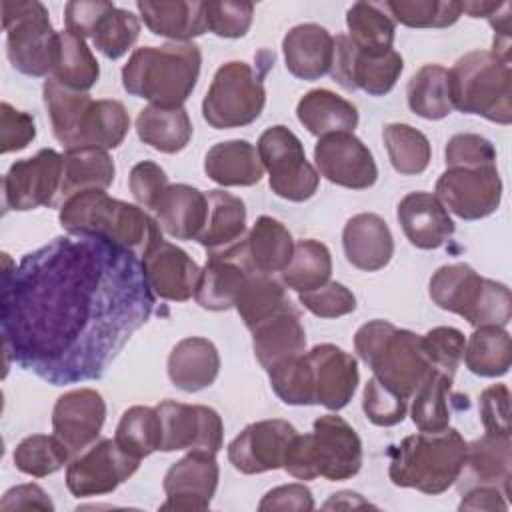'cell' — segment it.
Segmentation results:
<instances>
[{
    "label": "cell",
    "mask_w": 512,
    "mask_h": 512,
    "mask_svg": "<svg viewBox=\"0 0 512 512\" xmlns=\"http://www.w3.org/2000/svg\"><path fill=\"white\" fill-rule=\"evenodd\" d=\"M130 128L128 110L120 100L102 98L88 100L82 108L74 132L66 150L78 148H98V150H114L118 148Z\"/></svg>",
    "instance_id": "obj_26"
},
{
    "label": "cell",
    "mask_w": 512,
    "mask_h": 512,
    "mask_svg": "<svg viewBox=\"0 0 512 512\" xmlns=\"http://www.w3.org/2000/svg\"><path fill=\"white\" fill-rule=\"evenodd\" d=\"M114 440L126 454L138 460L160 450L162 422L156 408L138 404L124 410L116 426Z\"/></svg>",
    "instance_id": "obj_46"
},
{
    "label": "cell",
    "mask_w": 512,
    "mask_h": 512,
    "mask_svg": "<svg viewBox=\"0 0 512 512\" xmlns=\"http://www.w3.org/2000/svg\"><path fill=\"white\" fill-rule=\"evenodd\" d=\"M58 220L68 234L100 238L134 256H142L162 230L146 210L112 198L104 190H86L66 198Z\"/></svg>",
    "instance_id": "obj_2"
},
{
    "label": "cell",
    "mask_w": 512,
    "mask_h": 512,
    "mask_svg": "<svg viewBox=\"0 0 512 512\" xmlns=\"http://www.w3.org/2000/svg\"><path fill=\"white\" fill-rule=\"evenodd\" d=\"M156 412L162 422V452L188 450L216 454L222 448L224 424L214 408L162 400Z\"/></svg>",
    "instance_id": "obj_16"
},
{
    "label": "cell",
    "mask_w": 512,
    "mask_h": 512,
    "mask_svg": "<svg viewBox=\"0 0 512 512\" xmlns=\"http://www.w3.org/2000/svg\"><path fill=\"white\" fill-rule=\"evenodd\" d=\"M466 368L482 378H498L510 370L512 342L504 326H478L464 348Z\"/></svg>",
    "instance_id": "obj_39"
},
{
    "label": "cell",
    "mask_w": 512,
    "mask_h": 512,
    "mask_svg": "<svg viewBox=\"0 0 512 512\" xmlns=\"http://www.w3.org/2000/svg\"><path fill=\"white\" fill-rule=\"evenodd\" d=\"M54 80L66 88L88 92L100 78V66L84 38L60 30L58 56L54 64Z\"/></svg>",
    "instance_id": "obj_42"
},
{
    "label": "cell",
    "mask_w": 512,
    "mask_h": 512,
    "mask_svg": "<svg viewBox=\"0 0 512 512\" xmlns=\"http://www.w3.org/2000/svg\"><path fill=\"white\" fill-rule=\"evenodd\" d=\"M446 168L462 166V168H480V166H496V150L492 142L480 134L460 132L454 134L444 150Z\"/></svg>",
    "instance_id": "obj_55"
},
{
    "label": "cell",
    "mask_w": 512,
    "mask_h": 512,
    "mask_svg": "<svg viewBox=\"0 0 512 512\" xmlns=\"http://www.w3.org/2000/svg\"><path fill=\"white\" fill-rule=\"evenodd\" d=\"M462 494L458 510H508V494L496 486H474Z\"/></svg>",
    "instance_id": "obj_63"
},
{
    "label": "cell",
    "mask_w": 512,
    "mask_h": 512,
    "mask_svg": "<svg viewBox=\"0 0 512 512\" xmlns=\"http://www.w3.org/2000/svg\"><path fill=\"white\" fill-rule=\"evenodd\" d=\"M114 160L106 150L78 148L62 154V182L56 206L78 192L106 190L114 182Z\"/></svg>",
    "instance_id": "obj_36"
},
{
    "label": "cell",
    "mask_w": 512,
    "mask_h": 512,
    "mask_svg": "<svg viewBox=\"0 0 512 512\" xmlns=\"http://www.w3.org/2000/svg\"><path fill=\"white\" fill-rule=\"evenodd\" d=\"M128 186H130L134 200L142 208L154 212L160 196L170 186V182H168L166 172L156 162L142 160L136 166H132L130 176H128Z\"/></svg>",
    "instance_id": "obj_57"
},
{
    "label": "cell",
    "mask_w": 512,
    "mask_h": 512,
    "mask_svg": "<svg viewBox=\"0 0 512 512\" xmlns=\"http://www.w3.org/2000/svg\"><path fill=\"white\" fill-rule=\"evenodd\" d=\"M252 16V2H204L206 28L220 38H242L252 26Z\"/></svg>",
    "instance_id": "obj_53"
},
{
    "label": "cell",
    "mask_w": 512,
    "mask_h": 512,
    "mask_svg": "<svg viewBox=\"0 0 512 512\" xmlns=\"http://www.w3.org/2000/svg\"><path fill=\"white\" fill-rule=\"evenodd\" d=\"M452 388V376L432 370L428 378L418 386L412 396L410 416L420 432H440L450 424L448 396Z\"/></svg>",
    "instance_id": "obj_45"
},
{
    "label": "cell",
    "mask_w": 512,
    "mask_h": 512,
    "mask_svg": "<svg viewBox=\"0 0 512 512\" xmlns=\"http://www.w3.org/2000/svg\"><path fill=\"white\" fill-rule=\"evenodd\" d=\"M286 68L300 80H318L330 72L334 38L314 22L290 28L282 40Z\"/></svg>",
    "instance_id": "obj_29"
},
{
    "label": "cell",
    "mask_w": 512,
    "mask_h": 512,
    "mask_svg": "<svg viewBox=\"0 0 512 512\" xmlns=\"http://www.w3.org/2000/svg\"><path fill=\"white\" fill-rule=\"evenodd\" d=\"M384 8L408 28H446L462 16V2L454 0H392Z\"/></svg>",
    "instance_id": "obj_49"
},
{
    "label": "cell",
    "mask_w": 512,
    "mask_h": 512,
    "mask_svg": "<svg viewBox=\"0 0 512 512\" xmlns=\"http://www.w3.org/2000/svg\"><path fill=\"white\" fill-rule=\"evenodd\" d=\"M428 292L438 308L462 316L474 328H506L512 318L510 288L480 276L464 262L440 266L430 278Z\"/></svg>",
    "instance_id": "obj_8"
},
{
    "label": "cell",
    "mask_w": 512,
    "mask_h": 512,
    "mask_svg": "<svg viewBox=\"0 0 512 512\" xmlns=\"http://www.w3.org/2000/svg\"><path fill=\"white\" fill-rule=\"evenodd\" d=\"M140 466V460L126 454L116 440L102 438L76 454L66 468V486L76 498H90L114 492Z\"/></svg>",
    "instance_id": "obj_13"
},
{
    "label": "cell",
    "mask_w": 512,
    "mask_h": 512,
    "mask_svg": "<svg viewBox=\"0 0 512 512\" xmlns=\"http://www.w3.org/2000/svg\"><path fill=\"white\" fill-rule=\"evenodd\" d=\"M512 440L484 432L466 446V458L456 480L460 492L474 486H496L510 494Z\"/></svg>",
    "instance_id": "obj_24"
},
{
    "label": "cell",
    "mask_w": 512,
    "mask_h": 512,
    "mask_svg": "<svg viewBox=\"0 0 512 512\" xmlns=\"http://www.w3.org/2000/svg\"><path fill=\"white\" fill-rule=\"evenodd\" d=\"M218 478L220 468L216 454L188 452L174 462L164 476L162 488L166 502L160 504V510H208L218 488Z\"/></svg>",
    "instance_id": "obj_20"
},
{
    "label": "cell",
    "mask_w": 512,
    "mask_h": 512,
    "mask_svg": "<svg viewBox=\"0 0 512 512\" xmlns=\"http://www.w3.org/2000/svg\"><path fill=\"white\" fill-rule=\"evenodd\" d=\"M298 430L280 418L248 424L230 444L228 460L242 474H262L284 466L286 452Z\"/></svg>",
    "instance_id": "obj_18"
},
{
    "label": "cell",
    "mask_w": 512,
    "mask_h": 512,
    "mask_svg": "<svg viewBox=\"0 0 512 512\" xmlns=\"http://www.w3.org/2000/svg\"><path fill=\"white\" fill-rule=\"evenodd\" d=\"M314 162L328 182L350 190H366L378 178L372 152L354 132H336L318 138Z\"/></svg>",
    "instance_id": "obj_17"
},
{
    "label": "cell",
    "mask_w": 512,
    "mask_h": 512,
    "mask_svg": "<svg viewBox=\"0 0 512 512\" xmlns=\"http://www.w3.org/2000/svg\"><path fill=\"white\" fill-rule=\"evenodd\" d=\"M292 302L286 296V288L270 274H252L240 290L234 308L244 320L246 328L252 330L260 322L288 308Z\"/></svg>",
    "instance_id": "obj_44"
},
{
    "label": "cell",
    "mask_w": 512,
    "mask_h": 512,
    "mask_svg": "<svg viewBox=\"0 0 512 512\" xmlns=\"http://www.w3.org/2000/svg\"><path fill=\"white\" fill-rule=\"evenodd\" d=\"M140 264L150 290L162 300L186 302L194 296L202 268L182 248L164 240L162 230L140 256Z\"/></svg>",
    "instance_id": "obj_19"
},
{
    "label": "cell",
    "mask_w": 512,
    "mask_h": 512,
    "mask_svg": "<svg viewBox=\"0 0 512 512\" xmlns=\"http://www.w3.org/2000/svg\"><path fill=\"white\" fill-rule=\"evenodd\" d=\"M242 250L254 272L274 276V272H282L290 262L294 240L280 220L260 216L242 238Z\"/></svg>",
    "instance_id": "obj_34"
},
{
    "label": "cell",
    "mask_w": 512,
    "mask_h": 512,
    "mask_svg": "<svg viewBox=\"0 0 512 512\" xmlns=\"http://www.w3.org/2000/svg\"><path fill=\"white\" fill-rule=\"evenodd\" d=\"M268 182L276 196L290 202H304L312 198L320 184V174L306 160L300 138L286 126L276 124L266 128L256 146Z\"/></svg>",
    "instance_id": "obj_11"
},
{
    "label": "cell",
    "mask_w": 512,
    "mask_h": 512,
    "mask_svg": "<svg viewBox=\"0 0 512 512\" xmlns=\"http://www.w3.org/2000/svg\"><path fill=\"white\" fill-rule=\"evenodd\" d=\"M112 2L96 0V2H68L64 6V22L66 30L80 36L92 38L100 18L112 8Z\"/></svg>",
    "instance_id": "obj_60"
},
{
    "label": "cell",
    "mask_w": 512,
    "mask_h": 512,
    "mask_svg": "<svg viewBox=\"0 0 512 512\" xmlns=\"http://www.w3.org/2000/svg\"><path fill=\"white\" fill-rule=\"evenodd\" d=\"M2 510H54L52 500L48 494L38 486V484H20L10 488L2 500H0Z\"/></svg>",
    "instance_id": "obj_62"
},
{
    "label": "cell",
    "mask_w": 512,
    "mask_h": 512,
    "mask_svg": "<svg viewBox=\"0 0 512 512\" xmlns=\"http://www.w3.org/2000/svg\"><path fill=\"white\" fill-rule=\"evenodd\" d=\"M314 498L308 486L304 484H284L278 488H272L264 494V498L258 504L260 512L266 510H312Z\"/></svg>",
    "instance_id": "obj_61"
},
{
    "label": "cell",
    "mask_w": 512,
    "mask_h": 512,
    "mask_svg": "<svg viewBox=\"0 0 512 512\" xmlns=\"http://www.w3.org/2000/svg\"><path fill=\"white\" fill-rule=\"evenodd\" d=\"M152 306L134 254L92 236L54 238L12 272L4 268V350L50 382L92 378Z\"/></svg>",
    "instance_id": "obj_1"
},
{
    "label": "cell",
    "mask_w": 512,
    "mask_h": 512,
    "mask_svg": "<svg viewBox=\"0 0 512 512\" xmlns=\"http://www.w3.org/2000/svg\"><path fill=\"white\" fill-rule=\"evenodd\" d=\"M300 304L320 318H340L356 308V296L340 282H326L316 290L298 294Z\"/></svg>",
    "instance_id": "obj_56"
},
{
    "label": "cell",
    "mask_w": 512,
    "mask_h": 512,
    "mask_svg": "<svg viewBox=\"0 0 512 512\" xmlns=\"http://www.w3.org/2000/svg\"><path fill=\"white\" fill-rule=\"evenodd\" d=\"M406 98L416 116L426 120L446 118L454 110L448 70L440 64H424L408 80Z\"/></svg>",
    "instance_id": "obj_41"
},
{
    "label": "cell",
    "mask_w": 512,
    "mask_h": 512,
    "mask_svg": "<svg viewBox=\"0 0 512 512\" xmlns=\"http://www.w3.org/2000/svg\"><path fill=\"white\" fill-rule=\"evenodd\" d=\"M382 140L390 158V164L396 172L404 176L422 174L432 156L428 138L410 124H386L382 130Z\"/></svg>",
    "instance_id": "obj_47"
},
{
    "label": "cell",
    "mask_w": 512,
    "mask_h": 512,
    "mask_svg": "<svg viewBox=\"0 0 512 512\" xmlns=\"http://www.w3.org/2000/svg\"><path fill=\"white\" fill-rule=\"evenodd\" d=\"M282 468L298 480H348L362 468V440L342 416L324 414L294 436Z\"/></svg>",
    "instance_id": "obj_6"
},
{
    "label": "cell",
    "mask_w": 512,
    "mask_h": 512,
    "mask_svg": "<svg viewBox=\"0 0 512 512\" xmlns=\"http://www.w3.org/2000/svg\"><path fill=\"white\" fill-rule=\"evenodd\" d=\"M6 54L10 64L34 78L48 76L58 56V32L52 28L46 6L38 0L2 2Z\"/></svg>",
    "instance_id": "obj_9"
},
{
    "label": "cell",
    "mask_w": 512,
    "mask_h": 512,
    "mask_svg": "<svg viewBox=\"0 0 512 512\" xmlns=\"http://www.w3.org/2000/svg\"><path fill=\"white\" fill-rule=\"evenodd\" d=\"M36 138V124L28 112L16 110L8 102L0 104V152L24 150Z\"/></svg>",
    "instance_id": "obj_59"
},
{
    "label": "cell",
    "mask_w": 512,
    "mask_h": 512,
    "mask_svg": "<svg viewBox=\"0 0 512 512\" xmlns=\"http://www.w3.org/2000/svg\"><path fill=\"white\" fill-rule=\"evenodd\" d=\"M270 386L276 396L290 406H310L314 402V382L306 352L268 370Z\"/></svg>",
    "instance_id": "obj_51"
},
{
    "label": "cell",
    "mask_w": 512,
    "mask_h": 512,
    "mask_svg": "<svg viewBox=\"0 0 512 512\" xmlns=\"http://www.w3.org/2000/svg\"><path fill=\"white\" fill-rule=\"evenodd\" d=\"M266 90L256 70L242 62L222 64L202 100V116L216 130L252 124L264 110Z\"/></svg>",
    "instance_id": "obj_10"
},
{
    "label": "cell",
    "mask_w": 512,
    "mask_h": 512,
    "mask_svg": "<svg viewBox=\"0 0 512 512\" xmlns=\"http://www.w3.org/2000/svg\"><path fill=\"white\" fill-rule=\"evenodd\" d=\"M140 36V20L130 10L112 6L98 22L92 42L106 58L116 60L124 56Z\"/></svg>",
    "instance_id": "obj_50"
},
{
    "label": "cell",
    "mask_w": 512,
    "mask_h": 512,
    "mask_svg": "<svg viewBox=\"0 0 512 512\" xmlns=\"http://www.w3.org/2000/svg\"><path fill=\"white\" fill-rule=\"evenodd\" d=\"M408 242L420 250H436L454 234V222L442 202L430 192L406 194L396 210Z\"/></svg>",
    "instance_id": "obj_25"
},
{
    "label": "cell",
    "mask_w": 512,
    "mask_h": 512,
    "mask_svg": "<svg viewBox=\"0 0 512 512\" xmlns=\"http://www.w3.org/2000/svg\"><path fill=\"white\" fill-rule=\"evenodd\" d=\"M354 348L374 376L410 400L418 386L434 370L422 336L396 328L388 320H370L354 334Z\"/></svg>",
    "instance_id": "obj_4"
},
{
    "label": "cell",
    "mask_w": 512,
    "mask_h": 512,
    "mask_svg": "<svg viewBox=\"0 0 512 512\" xmlns=\"http://www.w3.org/2000/svg\"><path fill=\"white\" fill-rule=\"evenodd\" d=\"M70 454L72 452L56 434H32L18 442L12 460L20 472L42 478L58 472L68 462Z\"/></svg>",
    "instance_id": "obj_48"
},
{
    "label": "cell",
    "mask_w": 512,
    "mask_h": 512,
    "mask_svg": "<svg viewBox=\"0 0 512 512\" xmlns=\"http://www.w3.org/2000/svg\"><path fill=\"white\" fill-rule=\"evenodd\" d=\"M362 410L366 418L376 426H396L404 420L408 410V400L388 386H384L376 376H372L364 386Z\"/></svg>",
    "instance_id": "obj_52"
},
{
    "label": "cell",
    "mask_w": 512,
    "mask_h": 512,
    "mask_svg": "<svg viewBox=\"0 0 512 512\" xmlns=\"http://www.w3.org/2000/svg\"><path fill=\"white\" fill-rule=\"evenodd\" d=\"M478 412L488 434L510 436V390L506 384H492L480 392Z\"/></svg>",
    "instance_id": "obj_58"
},
{
    "label": "cell",
    "mask_w": 512,
    "mask_h": 512,
    "mask_svg": "<svg viewBox=\"0 0 512 512\" xmlns=\"http://www.w3.org/2000/svg\"><path fill=\"white\" fill-rule=\"evenodd\" d=\"M208 216L204 230L198 236L200 246L208 252L224 250L240 242L246 234V206L244 202L224 190H208Z\"/></svg>",
    "instance_id": "obj_38"
},
{
    "label": "cell",
    "mask_w": 512,
    "mask_h": 512,
    "mask_svg": "<svg viewBox=\"0 0 512 512\" xmlns=\"http://www.w3.org/2000/svg\"><path fill=\"white\" fill-rule=\"evenodd\" d=\"M250 332L254 356L266 372L306 352V332L300 314L292 304L260 322Z\"/></svg>",
    "instance_id": "obj_28"
},
{
    "label": "cell",
    "mask_w": 512,
    "mask_h": 512,
    "mask_svg": "<svg viewBox=\"0 0 512 512\" xmlns=\"http://www.w3.org/2000/svg\"><path fill=\"white\" fill-rule=\"evenodd\" d=\"M348 38L366 54H384L392 50L396 24L384 4L356 2L346 12Z\"/></svg>",
    "instance_id": "obj_40"
},
{
    "label": "cell",
    "mask_w": 512,
    "mask_h": 512,
    "mask_svg": "<svg viewBox=\"0 0 512 512\" xmlns=\"http://www.w3.org/2000/svg\"><path fill=\"white\" fill-rule=\"evenodd\" d=\"M200 66L202 52L194 42L142 46L124 64L122 86L150 104L182 106L198 82Z\"/></svg>",
    "instance_id": "obj_3"
},
{
    "label": "cell",
    "mask_w": 512,
    "mask_h": 512,
    "mask_svg": "<svg viewBox=\"0 0 512 512\" xmlns=\"http://www.w3.org/2000/svg\"><path fill=\"white\" fill-rule=\"evenodd\" d=\"M106 402L92 388H76L58 396L52 410V430L72 454H80L100 436Z\"/></svg>",
    "instance_id": "obj_21"
},
{
    "label": "cell",
    "mask_w": 512,
    "mask_h": 512,
    "mask_svg": "<svg viewBox=\"0 0 512 512\" xmlns=\"http://www.w3.org/2000/svg\"><path fill=\"white\" fill-rule=\"evenodd\" d=\"M252 274L256 272L244 256L242 240L224 250L208 252L194 298L204 310L222 312L234 308L240 290Z\"/></svg>",
    "instance_id": "obj_22"
},
{
    "label": "cell",
    "mask_w": 512,
    "mask_h": 512,
    "mask_svg": "<svg viewBox=\"0 0 512 512\" xmlns=\"http://www.w3.org/2000/svg\"><path fill=\"white\" fill-rule=\"evenodd\" d=\"M306 356L312 370L314 402L328 410L344 408L360 380L356 358L336 344H318Z\"/></svg>",
    "instance_id": "obj_23"
},
{
    "label": "cell",
    "mask_w": 512,
    "mask_h": 512,
    "mask_svg": "<svg viewBox=\"0 0 512 512\" xmlns=\"http://www.w3.org/2000/svg\"><path fill=\"white\" fill-rule=\"evenodd\" d=\"M220 372L216 346L202 336L182 338L168 356V378L184 392H200L214 384Z\"/></svg>",
    "instance_id": "obj_31"
},
{
    "label": "cell",
    "mask_w": 512,
    "mask_h": 512,
    "mask_svg": "<svg viewBox=\"0 0 512 512\" xmlns=\"http://www.w3.org/2000/svg\"><path fill=\"white\" fill-rule=\"evenodd\" d=\"M296 116L300 124L318 138L336 132H354L358 126L356 106L328 88L306 92L296 106Z\"/></svg>",
    "instance_id": "obj_35"
},
{
    "label": "cell",
    "mask_w": 512,
    "mask_h": 512,
    "mask_svg": "<svg viewBox=\"0 0 512 512\" xmlns=\"http://www.w3.org/2000/svg\"><path fill=\"white\" fill-rule=\"evenodd\" d=\"M468 442L456 428L406 436L390 450L388 476L394 486L442 494L456 484Z\"/></svg>",
    "instance_id": "obj_5"
},
{
    "label": "cell",
    "mask_w": 512,
    "mask_h": 512,
    "mask_svg": "<svg viewBox=\"0 0 512 512\" xmlns=\"http://www.w3.org/2000/svg\"><path fill=\"white\" fill-rule=\"evenodd\" d=\"M204 172L220 186H254L262 180L264 166L248 140H226L206 152Z\"/></svg>",
    "instance_id": "obj_33"
},
{
    "label": "cell",
    "mask_w": 512,
    "mask_h": 512,
    "mask_svg": "<svg viewBox=\"0 0 512 512\" xmlns=\"http://www.w3.org/2000/svg\"><path fill=\"white\" fill-rule=\"evenodd\" d=\"M136 8L152 34L170 38L174 42H190L208 30L204 18V2L138 0Z\"/></svg>",
    "instance_id": "obj_32"
},
{
    "label": "cell",
    "mask_w": 512,
    "mask_h": 512,
    "mask_svg": "<svg viewBox=\"0 0 512 512\" xmlns=\"http://www.w3.org/2000/svg\"><path fill=\"white\" fill-rule=\"evenodd\" d=\"M422 342L432 368L454 378L466 348L464 334L454 326H436L422 336Z\"/></svg>",
    "instance_id": "obj_54"
},
{
    "label": "cell",
    "mask_w": 512,
    "mask_h": 512,
    "mask_svg": "<svg viewBox=\"0 0 512 512\" xmlns=\"http://www.w3.org/2000/svg\"><path fill=\"white\" fill-rule=\"evenodd\" d=\"M324 508H370V504L356 492H338L324 504Z\"/></svg>",
    "instance_id": "obj_64"
},
{
    "label": "cell",
    "mask_w": 512,
    "mask_h": 512,
    "mask_svg": "<svg viewBox=\"0 0 512 512\" xmlns=\"http://www.w3.org/2000/svg\"><path fill=\"white\" fill-rule=\"evenodd\" d=\"M346 260L364 272L384 268L394 256V238L388 224L372 212L352 216L342 230Z\"/></svg>",
    "instance_id": "obj_27"
},
{
    "label": "cell",
    "mask_w": 512,
    "mask_h": 512,
    "mask_svg": "<svg viewBox=\"0 0 512 512\" xmlns=\"http://www.w3.org/2000/svg\"><path fill=\"white\" fill-rule=\"evenodd\" d=\"M62 182V154L42 148L32 158L14 162L2 180L6 210H34L56 206Z\"/></svg>",
    "instance_id": "obj_15"
},
{
    "label": "cell",
    "mask_w": 512,
    "mask_h": 512,
    "mask_svg": "<svg viewBox=\"0 0 512 512\" xmlns=\"http://www.w3.org/2000/svg\"><path fill=\"white\" fill-rule=\"evenodd\" d=\"M404 70L402 56L392 48L384 54H366L354 46L348 34L334 38L330 76L344 90H364L370 96L388 94Z\"/></svg>",
    "instance_id": "obj_12"
},
{
    "label": "cell",
    "mask_w": 512,
    "mask_h": 512,
    "mask_svg": "<svg viewBox=\"0 0 512 512\" xmlns=\"http://www.w3.org/2000/svg\"><path fill=\"white\" fill-rule=\"evenodd\" d=\"M160 228L176 240H198L208 216L206 192L190 184H170L154 208Z\"/></svg>",
    "instance_id": "obj_30"
},
{
    "label": "cell",
    "mask_w": 512,
    "mask_h": 512,
    "mask_svg": "<svg viewBox=\"0 0 512 512\" xmlns=\"http://www.w3.org/2000/svg\"><path fill=\"white\" fill-rule=\"evenodd\" d=\"M452 106L508 126L512 122L510 60L492 50H472L448 70Z\"/></svg>",
    "instance_id": "obj_7"
},
{
    "label": "cell",
    "mask_w": 512,
    "mask_h": 512,
    "mask_svg": "<svg viewBox=\"0 0 512 512\" xmlns=\"http://www.w3.org/2000/svg\"><path fill=\"white\" fill-rule=\"evenodd\" d=\"M442 206L462 220H480L494 214L502 200V180L496 166L446 168L436 180Z\"/></svg>",
    "instance_id": "obj_14"
},
{
    "label": "cell",
    "mask_w": 512,
    "mask_h": 512,
    "mask_svg": "<svg viewBox=\"0 0 512 512\" xmlns=\"http://www.w3.org/2000/svg\"><path fill=\"white\" fill-rule=\"evenodd\" d=\"M192 122L184 106L150 104L136 118L138 138L164 154L184 150L192 138Z\"/></svg>",
    "instance_id": "obj_37"
},
{
    "label": "cell",
    "mask_w": 512,
    "mask_h": 512,
    "mask_svg": "<svg viewBox=\"0 0 512 512\" xmlns=\"http://www.w3.org/2000/svg\"><path fill=\"white\" fill-rule=\"evenodd\" d=\"M332 256L326 244L306 238L294 244V252L286 268L280 272L282 284L302 294L320 288L330 280Z\"/></svg>",
    "instance_id": "obj_43"
}]
</instances>
